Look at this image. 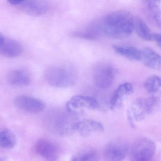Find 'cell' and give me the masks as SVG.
Segmentation results:
<instances>
[{
    "label": "cell",
    "instance_id": "17",
    "mask_svg": "<svg viewBox=\"0 0 161 161\" xmlns=\"http://www.w3.org/2000/svg\"><path fill=\"white\" fill-rule=\"evenodd\" d=\"M16 137L11 130L0 128V148L11 149L16 144Z\"/></svg>",
    "mask_w": 161,
    "mask_h": 161
},
{
    "label": "cell",
    "instance_id": "9",
    "mask_svg": "<svg viewBox=\"0 0 161 161\" xmlns=\"http://www.w3.org/2000/svg\"><path fill=\"white\" fill-rule=\"evenodd\" d=\"M99 106V103L96 99L89 96L82 95L73 96L67 103V108L70 113L81 108L96 110Z\"/></svg>",
    "mask_w": 161,
    "mask_h": 161
},
{
    "label": "cell",
    "instance_id": "2",
    "mask_svg": "<svg viewBox=\"0 0 161 161\" xmlns=\"http://www.w3.org/2000/svg\"><path fill=\"white\" fill-rule=\"evenodd\" d=\"M45 78L51 86L67 88L76 83L78 74L75 69L69 66H53L46 69Z\"/></svg>",
    "mask_w": 161,
    "mask_h": 161
},
{
    "label": "cell",
    "instance_id": "8",
    "mask_svg": "<svg viewBox=\"0 0 161 161\" xmlns=\"http://www.w3.org/2000/svg\"><path fill=\"white\" fill-rule=\"evenodd\" d=\"M17 6L23 13L31 16L43 15L48 9L47 3L41 0L20 1Z\"/></svg>",
    "mask_w": 161,
    "mask_h": 161
},
{
    "label": "cell",
    "instance_id": "21",
    "mask_svg": "<svg viewBox=\"0 0 161 161\" xmlns=\"http://www.w3.org/2000/svg\"><path fill=\"white\" fill-rule=\"evenodd\" d=\"M98 152L96 150L89 149L78 153L71 161H99Z\"/></svg>",
    "mask_w": 161,
    "mask_h": 161
},
{
    "label": "cell",
    "instance_id": "1",
    "mask_svg": "<svg viewBox=\"0 0 161 161\" xmlns=\"http://www.w3.org/2000/svg\"><path fill=\"white\" fill-rule=\"evenodd\" d=\"M135 18L126 10H118L106 15L97 24V30L108 37L121 39L130 36L134 31Z\"/></svg>",
    "mask_w": 161,
    "mask_h": 161
},
{
    "label": "cell",
    "instance_id": "16",
    "mask_svg": "<svg viewBox=\"0 0 161 161\" xmlns=\"http://www.w3.org/2000/svg\"><path fill=\"white\" fill-rule=\"evenodd\" d=\"M114 50L117 54L132 61H140L141 50L135 47L127 45H116Z\"/></svg>",
    "mask_w": 161,
    "mask_h": 161
},
{
    "label": "cell",
    "instance_id": "4",
    "mask_svg": "<svg viewBox=\"0 0 161 161\" xmlns=\"http://www.w3.org/2000/svg\"><path fill=\"white\" fill-rule=\"evenodd\" d=\"M156 145L146 137L139 138L133 144L130 149V161H151L153 159Z\"/></svg>",
    "mask_w": 161,
    "mask_h": 161
},
{
    "label": "cell",
    "instance_id": "14",
    "mask_svg": "<svg viewBox=\"0 0 161 161\" xmlns=\"http://www.w3.org/2000/svg\"><path fill=\"white\" fill-rule=\"evenodd\" d=\"M22 46L16 40L10 38H5L1 47H0V54L8 58H14L22 53Z\"/></svg>",
    "mask_w": 161,
    "mask_h": 161
},
{
    "label": "cell",
    "instance_id": "7",
    "mask_svg": "<svg viewBox=\"0 0 161 161\" xmlns=\"http://www.w3.org/2000/svg\"><path fill=\"white\" fill-rule=\"evenodd\" d=\"M15 103L19 109L31 114H38L45 108L43 101L31 96H18L16 98Z\"/></svg>",
    "mask_w": 161,
    "mask_h": 161
},
{
    "label": "cell",
    "instance_id": "18",
    "mask_svg": "<svg viewBox=\"0 0 161 161\" xmlns=\"http://www.w3.org/2000/svg\"><path fill=\"white\" fill-rule=\"evenodd\" d=\"M160 1H148L147 2V10L149 18L157 27H161V9Z\"/></svg>",
    "mask_w": 161,
    "mask_h": 161
},
{
    "label": "cell",
    "instance_id": "5",
    "mask_svg": "<svg viewBox=\"0 0 161 161\" xmlns=\"http://www.w3.org/2000/svg\"><path fill=\"white\" fill-rule=\"evenodd\" d=\"M114 69L112 65L105 62L96 65L93 70V79L96 86L101 89L111 87L114 80Z\"/></svg>",
    "mask_w": 161,
    "mask_h": 161
},
{
    "label": "cell",
    "instance_id": "22",
    "mask_svg": "<svg viewBox=\"0 0 161 161\" xmlns=\"http://www.w3.org/2000/svg\"><path fill=\"white\" fill-rule=\"evenodd\" d=\"M153 41H155L157 46H159L160 47L161 45V35H160V34L153 33Z\"/></svg>",
    "mask_w": 161,
    "mask_h": 161
},
{
    "label": "cell",
    "instance_id": "3",
    "mask_svg": "<svg viewBox=\"0 0 161 161\" xmlns=\"http://www.w3.org/2000/svg\"><path fill=\"white\" fill-rule=\"evenodd\" d=\"M160 99L156 96L140 97L134 100L127 111L128 121L131 127H135V121H140L151 114L159 107Z\"/></svg>",
    "mask_w": 161,
    "mask_h": 161
},
{
    "label": "cell",
    "instance_id": "11",
    "mask_svg": "<svg viewBox=\"0 0 161 161\" xmlns=\"http://www.w3.org/2000/svg\"><path fill=\"white\" fill-rule=\"evenodd\" d=\"M71 130L78 133L82 137H86L93 133L101 132L104 130L103 125L98 121L86 119L74 123Z\"/></svg>",
    "mask_w": 161,
    "mask_h": 161
},
{
    "label": "cell",
    "instance_id": "24",
    "mask_svg": "<svg viewBox=\"0 0 161 161\" xmlns=\"http://www.w3.org/2000/svg\"><path fill=\"white\" fill-rule=\"evenodd\" d=\"M151 161H156V160H154V159H153L152 160H151Z\"/></svg>",
    "mask_w": 161,
    "mask_h": 161
},
{
    "label": "cell",
    "instance_id": "13",
    "mask_svg": "<svg viewBox=\"0 0 161 161\" xmlns=\"http://www.w3.org/2000/svg\"><path fill=\"white\" fill-rule=\"evenodd\" d=\"M144 65L151 69H161V56L152 49L144 48L141 50V60Z\"/></svg>",
    "mask_w": 161,
    "mask_h": 161
},
{
    "label": "cell",
    "instance_id": "6",
    "mask_svg": "<svg viewBox=\"0 0 161 161\" xmlns=\"http://www.w3.org/2000/svg\"><path fill=\"white\" fill-rule=\"evenodd\" d=\"M129 146L123 140L111 142L104 148L103 157L105 161H122L129 153Z\"/></svg>",
    "mask_w": 161,
    "mask_h": 161
},
{
    "label": "cell",
    "instance_id": "19",
    "mask_svg": "<svg viewBox=\"0 0 161 161\" xmlns=\"http://www.w3.org/2000/svg\"><path fill=\"white\" fill-rule=\"evenodd\" d=\"M134 30L137 35L146 41H153V33L146 23L140 19L135 18Z\"/></svg>",
    "mask_w": 161,
    "mask_h": 161
},
{
    "label": "cell",
    "instance_id": "10",
    "mask_svg": "<svg viewBox=\"0 0 161 161\" xmlns=\"http://www.w3.org/2000/svg\"><path fill=\"white\" fill-rule=\"evenodd\" d=\"M36 150L47 161H56L59 157V151L56 145L47 139L37 140L35 145Z\"/></svg>",
    "mask_w": 161,
    "mask_h": 161
},
{
    "label": "cell",
    "instance_id": "15",
    "mask_svg": "<svg viewBox=\"0 0 161 161\" xmlns=\"http://www.w3.org/2000/svg\"><path fill=\"white\" fill-rule=\"evenodd\" d=\"M7 80L14 86H27L31 84V77L29 72L24 69H15L8 74Z\"/></svg>",
    "mask_w": 161,
    "mask_h": 161
},
{
    "label": "cell",
    "instance_id": "12",
    "mask_svg": "<svg viewBox=\"0 0 161 161\" xmlns=\"http://www.w3.org/2000/svg\"><path fill=\"white\" fill-rule=\"evenodd\" d=\"M133 92L132 85L129 82L121 84L112 94L109 102V105L111 109L119 108L123 103L124 99L130 95Z\"/></svg>",
    "mask_w": 161,
    "mask_h": 161
},
{
    "label": "cell",
    "instance_id": "23",
    "mask_svg": "<svg viewBox=\"0 0 161 161\" xmlns=\"http://www.w3.org/2000/svg\"><path fill=\"white\" fill-rule=\"evenodd\" d=\"M4 39H5V38H4L3 36L0 33V47H1L2 45Z\"/></svg>",
    "mask_w": 161,
    "mask_h": 161
},
{
    "label": "cell",
    "instance_id": "20",
    "mask_svg": "<svg viewBox=\"0 0 161 161\" xmlns=\"http://www.w3.org/2000/svg\"><path fill=\"white\" fill-rule=\"evenodd\" d=\"M143 86L148 93L155 94L160 91L161 88V79L157 75H153L145 80Z\"/></svg>",
    "mask_w": 161,
    "mask_h": 161
}]
</instances>
